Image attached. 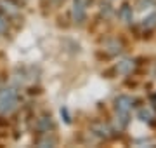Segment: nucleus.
I'll use <instances>...</instances> for the list:
<instances>
[{"label":"nucleus","mask_w":156,"mask_h":148,"mask_svg":"<svg viewBox=\"0 0 156 148\" xmlns=\"http://www.w3.org/2000/svg\"><path fill=\"white\" fill-rule=\"evenodd\" d=\"M132 68H134V63L128 61V59H123L122 63H118V65H116V72H118V73H123V75L130 73Z\"/></svg>","instance_id":"423d86ee"},{"label":"nucleus","mask_w":156,"mask_h":148,"mask_svg":"<svg viewBox=\"0 0 156 148\" xmlns=\"http://www.w3.org/2000/svg\"><path fill=\"white\" fill-rule=\"evenodd\" d=\"M120 16L123 17V21L130 23V21H132V7L128 6V4H125V6L120 9Z\"/></svg>","instance_id":"6e6552de"},{"label":"nucleus","mask_w":156,"mask_h":148,"mask_svg":"<svg viewBox=\"0 0 156 148\" xmlns=\"http://www.w3.org/2000/svg\"><path fill=\"white\" fill-rule=\"evenodd\" d=\"M56 141H57L56 138L47 131V132H40V138L37 139V145H38V146H54Z\"/></svg>","instance_id":"39448f33"},{"label":"nucleus","mask_w":156,"mask_h":148,"mask_svg":"<svg viewBox=\"0 0 156 148\" xmlns=\"http://www.w3.org/2000/svg\"><path fill=\"white\" fill-rule=\"evenodd\" d=\"M17 106V91L16 89H2L0 91V113L7 115Z\"/></svg>","instance_id":"f257e3e1"},{"label":"nucleus","mask_w":156,"mask_h":148,"mask_svg":"<svg viewBox=\"0 0 156 148\" xmlns=\"http://www.w3.org/2000/svg\"><path fill=\"white\" fill-rule=\"evenodd\" d=\"M85 0H73V19L78 24L85 21Z\"/></svg>","instance_id":"7ed1b4c3"},{"label":"nucleus","mask_w":156,"mask_h":148,"mask_svg":"<svg viewBox=\"0 0 156 148\" xmlns=\"http://www.w3.org/2000/svg\"><path fill=\"white\" fill-rule=\"evenodd\" d=\"M54 124H52V117L50 115H42L37 122V131L38 132H47L49 129H52Z\"/></svg>","instance_id":"20e7f679"},{"label":"nucleus","mask_w":156,"mask_h":148,"mask_svg":"<svg viewBox=\"0 0 156 148\" xmlns=\"http://www.w3.org/2000/svg\"><path fill=\"white\" fill-rule=\"evenodd\" d=\"M85 2H87V0H85Z\"/></svg>","instance_id":"ddd939ff"},{"label":"nucleus","mask_w":156,"mask_h":148,"mask_svg":"<svg viewBox=\"0 0 156 148\" xmlns=\"http://www.w3.org/2000/svg\"><path fill=\"white\" fill-rule=\"evenodd\" d=\"M94 131H97L99 136H104V138L109 136V129H108L106 125H94Z\"/></svg>","instance_id":"1a4fd4ad"},{"label":"nucleus","mask_w":156,"mask_h":148,"mask_svg":"<svg viewBox=\"0 0 156 148\" xmlns=\"http://www.w3.org/2000/svg\"><path fill=\"white\" fill-rule=\"evenodd\" d=\"M7 31V19L4 16H0V33H5Z\"/></svg>","instance_id":"9b49d317"},{"label":"nucleus","mask_w":156,"mask_h":148,"mask_svg":"<svg viewBox=\"0 0 156 148\" xmlns=\"http://www.w3.org/2000/svg\"><path fill=\"white\" fill-rule=\"evenodd\" d=\"M0 86H2V80H0Z\"/></svg>","instance_id":"f8f14e48"},{"label":"nucleus","mask_w":156,"mask_h":148,"mask_svg":"<svg viewBox=\"0 0 156 148\" xmlns=\"http://www.w3.org/2000/svg\"><path fill=\"white\" fill-rule=\"evenodd\" d=\"M147 6H154V0H139L137 2V9H147Z\"/></svg>","instance_id":"9d476101"},{"label":"nucleus","mask_w":156,"mask_h":148,"mask_svg":"<svg viewBox=\"0 0 156 148\" xmlns=\"http://www.w3.org/2000/svg\"><path fill=\"white\" fill-rule=\"evenodd\" d=\"M115 103H116L118 115L122 117V125H125V124H127V120H128V112H130V108H132V98L118 96Z\"/></svg>","instance_id":"f03ea898"},{"label":"nucleus","mask_w":156,"mask_h":148,"mask_svg":"<svg viewBox=\"0 0 156 148\" xmlns=\"http://www.w3.org/2000/svg\"><path fill=\"white\" fill-rule=\"evenodd\" d=\"M139 117H140V120H144V122H151V120L154 119V112H153L149 106H144V108L139 110Z\"/></svg>","instance_id":"0eeeda50"}]
</instances>
